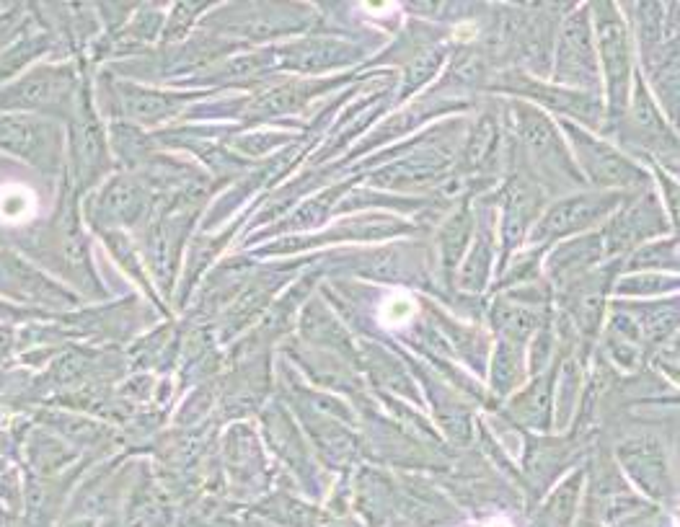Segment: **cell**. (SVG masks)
I'll return each instance as SVG.
<instances>
[{
    "instance_id": "obj_1",
    "label": "cell",
    "mask_w": 680,
    "mask_h": 527,
    "mask_svg": "<svg viewBox=\"0 0 680 527\" xmlns=\"http://www.w3.org/2000/svg\"><path fill=\"white\" fill-rule=\"evenodd\" d=\"M0 145L13 153L32 155L42 145V130L32 119L6 117L0 119Z\"/></svg>"
},
{
    "instance_id": "obj_2",
    "label": "cell",
    "mask_w": 680,
    "mask_h": 527,
    "mask_svg": "<svg viewBox=\"0 0 680 527\" xmlns=\"http://www.w3.org/2000/svg\"><path fill=\"white\" fill-rule=\"evenodd\" d=\"M55 96V81L50 75H34L16 88V104H42Z\"/></svg>"
},
{
    "instance_id": "obj_3",
    "label": "cell",
    "mask_w": 680,
    "mask_h": 527,
    "mask_svg": "<svg viewBox=\"0 0 680 527\" xmlns=\"http://www.w3.org/2000/svg\"><path fill=\"white\" fill-rule=\"evenodd\" d=\"M414 310H417V305H414L412 298L394 295V298H388L386 303H383L381 321L386 323V326H401V323H406L414 316Z\"/></svg>"
},
{
    "instance_id": "obj_4",
    "label": "cell",
    "mask_w": 680,
    "mask_h": 527,
    "mask_svg": "<svg viewBox=\"0 0 680 527\" xmlns=\"http://www.w3.org/2000/svg\"><path fill=\"white\" fill-rule=\"evenodd\" d=\"M481 527H512V525L505 520V517H497V520H489L487 525H481Z\"/></svg>"
}]
</instances>
